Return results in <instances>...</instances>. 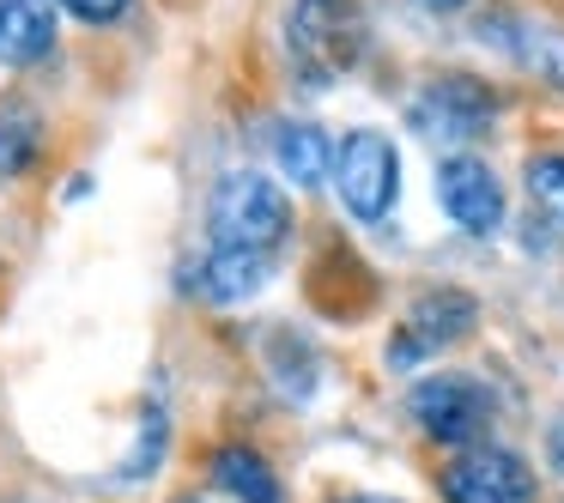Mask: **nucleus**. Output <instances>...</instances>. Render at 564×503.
I'll use <instances>...</instances> for the list:
<instances>
[{
    "label": "nucleus",
    "mask_w": 564,
    "mask_h": 503,
    "mask_svg": "<svg viewBox=\"0 0 564 503\" xmlns=\"http://www.w3.org/2000/svg\"><path fill=\"white\" fill-rule=\"evenodd\" d=\"M285 55H292V74L310 91L352 74L358 55H365V13H358V0H292V13H285Z\"/></svg>",
    "instance_id": "nucleus-1"
},
{
    "label": "nucleus",
    "mask_w": 564,
    "mask_h": 503,
    "mask_svg": "<svg viewBox=\"0 0 564 503\" xmlns=\"http://www.w3.org/2000/svg\"><path fill=\"white\" fill-rule=\"evenodd\" d=\"M207 231L219 249H256V255H280L292 237V200L273 176L261 171H231L219 176L207 200Z\"/></svg>",
    "instance_id": "nucleus-2"
},
{
    "label": "nucleus",
    "mask_w": 564,
    "mask_h": 503,
    "mask_svg": "<svg viewBox=\"0 0 564 503\" xmlns=\"http://www.w3.org/2000/svg\"><path fill=\"white\" fill-rule=\"evenodd\" d=\"M334 183H340V200L352 219L377 225L389 219L394 195H401V152H394L389 134L377 128H352L334 152Z\"/></svg>",
    "instance_id": "nucleus-3"
},
{
    "label": "nucleus",
    "mask_w": 564,
    "mask_h": 503,
    "mask_svg": "<svg viewBox=\"0 0 564 503\" xmlns=\"http://www.w3.org/2000/svg\"><path fill=\"white\" fill-rule=\"evenodd\" d=\"M491 116H498V91L486 86V79H467V74H443L431 79L425 91H419L413 103H406V122H413V134L425 140H479L491 128Z\"/></svg>",
    "instance_id": "nucleus-4"
},
{
    "label": "nucleus",
    "mask_w": 564,
    "mask_h": 503,
    "mask_svg": "<svg viewBox=\"0 0 564 503\" xmlns=\"http://www.w3.org/2000/svg\"><path fill=\"white\" fill-rule=\"evenodd\" d=\"M406 413L419 418L431 442H467L474 449L479 430L491 425V389L479 376H425L406 394Z\"/></svg>",
    "instance_id": "nucleus-5"
},
{
    "label": "nucleus",
    "mask_w": 564,
    "mask_h": 503,
    "mask_svg": "<svg viewBox=\"0 0 564 503\" xmlns=\"http://www.w3.org/2000/svg\"><path fill=\"white\" fill-rule=\"evenodd\" d=\"M437 485H443V503H540L534 467L510 449H491V442L462 449L437 473Z\"/></svg>",
    "instance_id": "nucleus-6"
},
{
    "label": "nucleus",
    "mask_w": 564,
    "mask_h": 503,
    "mask_svg": "<svg viewBox=\"0 0 564 503\" xmlns=\"http://www.w3.org/2000/svg\"><path fill=\"white\" fill-rule=\"evenodd\" d=\"M474 321H479V304H474V297L437 285V292H425L413 309H406L401 333L389 340V364L406 370V364H419V358L443 352V346L467 340V333H474Z\"/></svg>",
    "instance_id": "nucleus-7"
},
{
    "label": "nucleus",
    "mask_w": 564,
    "mask_h": 503,
    "mask_svg": "<svg viewBox=\"0 0 564 503\" xmlns=\"http://www.w3.org/2000/svg\"><path fill=\"white\" fill-rule=\"evenodd\" d=\"M437 207L462 225L467 237H491L503 225V188L491 176L486 158L474 152H455V158L437 164Z\"/></svg>",
    "instance_id": "nucleus-8"
},
{
    "label": "nucleus",
    "mask_w": 564,
    "mask_h": 503,
    "mask_svg": "<svg viewBox=\"0 0 564 503\" xmlns=\"http://www.w3.org/2000/svg\"><path fill=\"white\" fill-rule=\"evenodd\" d=\"M273 261L280 255H256V249H207V261L195 267V285L188 292L213 297V304H249L261 285L273 280Z\"/></svg>",
    "instance_id": "nucleus-9"
},
{
    "label": "nucleus",
    "mask_w": 564,
    "mask_h": 503,
    "mask_svg": "<svg viewBox=\"0 0 564 503\" xmlns=\"http://www.w3.org/2000/svg\"><path fill=\"white\" fill-rule=\"evenodd\" d=\"M479 37H491V50H510L534 79H546V86L564 91V31L522 25V19H486V25H479Z\"/></svg>",
    "instance_id": "nucleus-10"
},
{
    "label": "nucleus",
    "mask_w": 564,
    "mask_h": 503,
    "mask_svg": "<svg viewBox=\"0 0 564 503\" xmlns=\"http://www.w3.org/2000/svg\"><path fill=\"white\" fill-rule=\"evenodd\" d=\"M55 50L50 0H0V67H31Z\"/></svg>",
    "instance_id": "nucleus-11"
},
{
    "label": "nucleus",
    "mask_w": 564,
    "mask_h": 503,
    "mask_svg": "<svg viewBox=\"0 0 564 503\" xmlns=\"http://www.w3.org/2000/svg\"><path fill=\"white\" fill-rule=\"evenodd\" d=\"M334 152L340 146L310 122H280L273 128V158H280V171L292 176L297 188H316L322 176H334Z\"/></svg>",
    "instance_id": "nucleus-12"
},
{
    "label": "nucleus",
    "mask_w": 564,
    "mask_h": 503,
    "mask_svg": "<svg viewBox=\"0 0 564 503\" xmlns=\"http://www.w3.org/2000/svg\"><path fill=\"white\" fill-rule=\"evenodd\" d=\"M213 479H219V491H231L237 503H285L273 467L261 461L256 449H243V442H225V449L213 455Z\"/></svg>",
    "instance_id": "nucleus-13"
},
{
    "label": "nucleus",
    "mask_w": 564,
    "mask_h": 503,
    "mask_svg": "<svg viewBox=\"0 0 564 503\" xmlns=\"http://www.w3.org/2000/svg\"><path fill=\"white\" fill-rule=\"evenodd\" d=\"M43 152V122L25 103H0V176H25Z\"/></svg>",
    "instance_id": "nucleus-14"
},
{
    "label": "nucleus",
    "mask_w": 564,
    "mask_h": 503,
    "mask_svg": "<svg viewBox=\"0 0 564 503\" xmlns=\"http://www.w3.org/2000/svg\"><path fill=\"white\" fill-rule=\"evenodd\" d=\"M268 358H273V376H280L285 394H297V401H304V394L316 389V358H310L304 340H292V333H273Z\"/></svg>",
    "instance_id": "nucleus-15"
},
{
    "label": "nucleus",
    "mask_w": 564,
    "mask_h": 503,
    "mask_svg": "<svg viewBox=\"0 0 564 503\" xmlns=\"http://www.w3.org/2000/svg\"><path fill=\"white\" fill-rule=\"evenodd\" d=\"M528 195H534V207L546 212V219L564 225V152H540V158H528Z\"/></svg>",
    "instance_id": "nucleus-16"
},
{
    "label": "nucleus",
    "mask_w": 564,
    "mask_h": 503,
    "mask_svg": "<svg viewBox=\"0 0 564 503\" xmlns=\"http://www.w3.org/2000/svg\"><path fill=\"white\" fill-rule=\"evenodd\" d=\"M159 455H164V413L152 406V413H147V425H140L134 455H128V461L116 467V479H122V485H134L140 473H152V467H159Z\"/></svg>",
    "instance_id": "nucleus-17"
},
{
    "label": "nucleus",
    "mask_w": 564,
    "mask_h": 503,
    "mask_svg": "<svg viewBox=\"0 0 564 503\" xmlns=\"http://www.w3.org/2000/svg\"><path fill=\"white\" fill-rule=\"evenodd\" d=\"M55 7H62V13H74L79 25H116L134 0H55Z\"/></svg>",
    "instance_id": "nucleus-18"
},
{
    "label": "nucleus",
    "mask_w": 564,
    "mask_h": 503,
    "mask_svg": "<svg viewBox=\"0 0 564 503\" xmlns=\"http://www.w3.org/2000/svg\"><path fill=\"white\" fill-rule=\"evenodd\" d=\"M546 455H552V467H558V473H564V418H558V425H552V442H546Z\"/></svg>",
    "instance_id": "nucleus-19"
},
{
    "label": "nucleus",
    "mask_w": 564,
    "mask_h": 503,
    "mask_svg": "<svg viewBox=\"0 0 564 503\" xmlns=\"http://www.w3.org/2000/svg\"><path fill=\"white\" fill-rule=\"evenodd\" d=\"M419 7H425V13H462L467 0H419Z\"/></svg>",
    "instance_id": "nucleus-20"
},
{
    "label": "nucleus",
    "mask_w": 564,
    "mask_h": 503,
    "mask_svg": "<svg viewBox=\"0 0 564 503\" xmlns=\"http://www.w3.org/2000/svg\"><path fill=\"white\" fill-rule=\"evenodd\" d=\"M176 503H207V497H176Z\"/></svg>",
    "instance_id": "nucleus-21"
},
{
    "label": "nucleus",
    "mask_w": 564,
    "mask_h": 503,
    "mask_svg": "<svg viewBox=\"0 0 564 503\" xmlns=\"http://www.w3.org/2000/svg\"><path fill=\"white\" fill-rule=\"evenodd\" d=\"M352 503H382V497H352Z\"/></svg>",
    "instance_id": "nucleus-22"
}]
</instances>
